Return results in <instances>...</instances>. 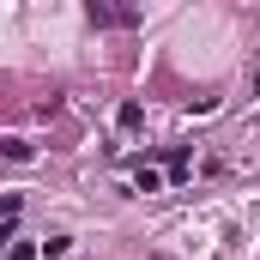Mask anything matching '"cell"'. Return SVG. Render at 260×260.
Returning a JSON list of instances; mask_svg holds the SVG:
<instances>
[{
    "mask_svg": "<svg viewBox=\"0 0 260 260\" xmlns=\"http://www.w3.org/2000/svg\"><path fill=\"white\" fill-rule=\"evenodd\" d=\"M6 260H37V248H30V242H12V248H6Z\"/></svg>",
    "mask_w": 260,
    "mask_h": 260,
    "instance_id": "obj_6",
    "label": "cell"
},
{
    "mask_svg": "<svg viewBox=\"0 0 260 260\" xmlns=\"http://www.w3.org/2000/svg\"><path fill=\"white\" fill-rule=\"evenodd\" d=\"M133 182H139V194H157V188H164V176H157V170H145V164L133 170Z\"/></svg>",
    "mask_w": 260,
    "mask_h": 260,
    "instance_id": "obj_3",
    "label": "cell"
},
{
    "mask_svg": "<svg viewBox=\"0 0 260 260\" xmlns=\"http://www.w3.org/2000/svg\"><path fill=\"white\" fill-rule=\"evenodd\" d=\"M115 121L133 133V127H145V109H139V103H121V115H115Z\"/></svg>",
    "mask_w": 260,
    "mask_h": 260,
    "instance_id": "obj_4",
    "label": "cell"
},
{
    "mask_svg": "<svg viewBox=\"0 0 260 260\" xmlns=\"http://www.w3.org/2000/svg\"><path fill=\"white\" fill-rule=\"evenodd\" d=\"M73 254V236H49V242H43V260H67Z\"/></svg>",
    "mask_w": 260,
    "mask_h": 260,
    "instance_id": "obj_2",
    "label": "cell"
},
{
    "mask_svg": "<svg viewBox=\"0 0 260 260\" xmlns=\"http://www.w3.org/2000/svg\"><path fill=\"white\" fill-rule=\"evenodd\" d=\"M151 260H170V254H151Z\"/></svg>",
    "mask_w": 260,
    "mask_h": 260,
    "instance_id": "obj_7",
    "label": "cell"
},
{
    "mask_svg": "<svg viewBox=\"0 0 260 260\" xmlns=\"http://www.w3.org/2000/svg\"><path fill=\"white\" fill-rule=\"evenodd\" d=\"M85 18H91V24H139V12H133V6H103V0H91V6H85Z\"/></svg>",
    "mask_w": 260,
    "mask_h": 260,
    "instance_id": "obj_1",
    "label": "cell"
},
{
    "mask_svg": "<svg viewBox=\"0 0 260 260\" xmlns=\"http://www.w3.org/2000/svg\"><path fill=\"white\" fill-rule=\"evenodd\" d=\"M0 151H6V157H12V164H24V157H30V145H24V139H18V133H12V139H0Z\"/></svg>",
    "mask_w": 260,
    "mask_h": 260,
    "instance_id": "obj_5",
    "label": "cell"
}]
</instances>
